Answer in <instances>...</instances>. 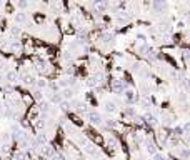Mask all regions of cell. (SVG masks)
Listing matches in <instances>:
<instances>
[{"instance_id": "2", "label": "cell", "mask_w": 190, "mask_h": 160, "mask_svg": "<svg viewBox=\"0 0 190 160\" xmlns=\"http://www.w3.org/2000/svg\"><path fill=\"white\" fill-rule=\"evenodd\" d=\"M105 108H107L109 112H114V110H115V105H114L112 102H107V103H105Z\"/></svg>"}, {"instance_id": "1", "label": "cell", "mask_w": 190, "mask_h": 160, "mask_svg": "<svg viewBox=\"0 0 190 160\" xmlns=\"http://www.w3.org/2000/svg\"><path fill=\"white\" fill-rule=\"evenodd\" d=\"M90 122H92V123H94V125H100V123H102V117H100V115H98V113H90Z\"/></svg>"}]
</instances>
